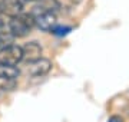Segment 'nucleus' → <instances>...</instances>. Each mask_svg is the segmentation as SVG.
<instances>
[{
  "label": "nucleus",
  "instance_id": "nucleus-6",
  "mask_svg": "<svg viewBox=\"0 0 129 122\" xmlns=\"http://www.w3.org/2000/svg\"><path fill=\"white\" fill-rule=\"evenodd\" d=\"M0 7L3 13L13 17V16L23 13V0H2Z\"/></svg>",
  "mask_w": 129,
  "mask_h": 122
},
{
  "label": "nucleus",
  "instance_id": "nucleus-11",
  "mask_svg": "<svg viewBox=\"0 0 129 122\" xmlns=\"http://www.w3.org/2000/svg\"><path fill=\"white\" fill-rule=\"evenodd\" d=\"M23 2H37V0H23ZM40 2V0H39Z\"/></svg>",
  "mask_w": 129,
  "mask_h": 122
},
{
  "label": "nucleus",
  "instance_id": "nucleus-7",
  "mask_svg": "<svg viewBox=\"0 0 129 122\" xmlns=\"http://www.w3.org/2000/svg\"><path fill=\"white\" fill-rule=\"evenodd\" d=\"M16 88H17V79L0 72V89L10 92V90H14Z\"/></svg>",
  "mask_w": 129,
  "mask_h": 122
},
{
  "label": "nucleus",
  "instance_id": "nucleus-9",
  "mask_svg": "<svg viewBox=\"0 0 129 122\" xmlns=\"http://www.w3.org/2000/svg\"><path fill=\"white\" fill-rule=\"evenodd\" d=\"M70 30H72V27H69V26H56L50 33H53L56 36H64V35H68Z\"/></svg>",
  "mask_w": 129,
  "mask_h": 122
},
{
  "label": "nucleus",
  "instance_id": "nucleus-3",
  "mask_svg": "<svg viewBox=\"0 0 129 122\" xmlns=\"http://www.w3.org/2000/svg\"><path fill=\"white\" fill-rule=\"evenodd\" d=\"M23 60V49L17 45L0 47V66H17Z\"/></svg>",
  "mask_w": 129,
  "mask_h": 122
},
{
  "label": "nucleus",
  "instance_id": "nucleus-5",
  "mask_svg": "<svg viewBox=\"0 0 129 122\" xmlns=\"http://www.w3.org/2000/svg\"><path fill=\"white\" fill-rule=\"evenodd\" d=\"M23 62L30 63L42 57V46L37 42H29L23 47Z\"/></svg>",
  "mask_w": 129,
  "mask_h": 122
},
{
  "label": "nucleus",
  "instance_id": "nucleus-2",
  "mask_svg": "<svg viewBox=\"0 0 129 122\" xmlns=\"http://www.w3.org/2000/svg\"><path fill=\"white\" fill-rule=\"evenodd\" d=\"M32 14L35 16V26L43 32H52L56 27V14L42 7L40 5L33 7Z\"/></svg>",
  "mask_w": 129,
  "mask_h": 122
},
{
  "label": "nucleus",
  "instance_id": "nucleus-4",
  "mask_svg": "<svg viewBox=\"0 0 129 122\" xmlns=\"http://www.w3.org/2000/svg\"><path fill=\"white\" fill-rule=\"evenodd\" d=\"M52 66H53L52 60L40 57V59H37L35 62L27 63V73L30 76H35V78H40V76L47 75L52 71Z\"/></svg>",
  "mask_w": 129,
  "mask_h": 122
},
{
  "label": "nucleus",
  "instance_id": "nucleus-1",
  "mask_svg": "<svg viewBox=\"0 0 129 122\" xmlns=\"http://www.w3.org/2000/svg\"><path fill=\"white\" fill-rule=\"evenodd\" d=\"M33 26H35V16L32 13H20L17 16H13L9 22V30L14 38L27 36Z\"/></svg>",
  "mask_w": 129,
  "mask_h": 122
},
{
  "label": "nucleus",
  "instance_id": "nucleus-10",
  "mask_svg": "<svg viewBox=\"0 0 129 122\" xmlns=\"http://www.w3.org/2000/svg\"><path fill=\"white\" fill-rule=\"evenodd\" d=\"M109 122H123V121H122V118H119V116H112L111 119H109Z\"/></svg>",
  "mask_w": 129,
  "mask_h": 122
},
{
  "label": "nucleus",
  "instance_id": "nucleus-8",
  "mask_svg": "<svg viewBox=\"0 0 129 122\" xmlns=\"http://www.w3.org/2000/svg\"><path fill=\"white\" fill-rule=\"evenodd\" d=\"M13 38H14V36L10 32H0V46H2V45H5V46L12 45Z\"/></svg>",
  "mask_w": 129,
  "mask_h": 122
},
{
  "label": "nucleus",
  "instance_id": "nucleus-12",
  "mask_svg": "<svg viewBox=\"0 0 129 122\" xmlns=\"http://www.w3.org/2000/svg\"><path fill=\"white\" fill-rule=\"evenodd\" d=\"M2 13H3V12H2V7H0V14H2Z\"/></svg>",
  "mask_w": 129,
  "mask_h": 122
}]
</instances>
